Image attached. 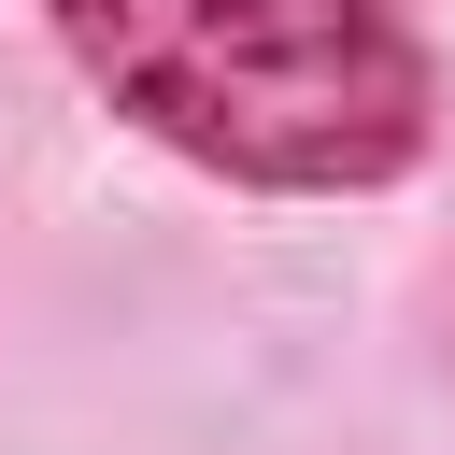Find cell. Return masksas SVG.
I'll list each match as a JSON object with an SVG mask.
<instances>
[{
	"instance_id": "cell-1",
	"label": "cell",
	"mask_w": 455,
	"mask_h": 455,
	"mask_svg": "<svg viewBox=\"0 0 455 455\" xmlns=\"http://www.w3.org/2000/svg\"><path fill=\"white\" fill-rule=\"evenodd\" d=\"M85 100L228 199H384L441 142L412 0H28Z\"/></svg>"
}]
</instances>
